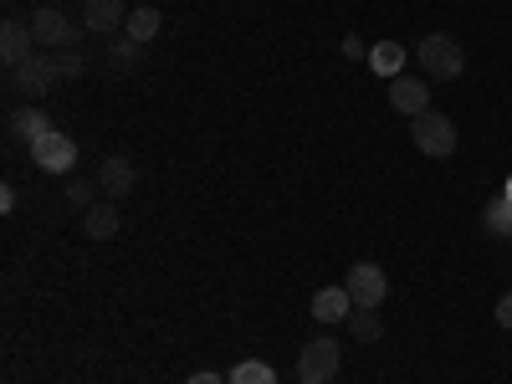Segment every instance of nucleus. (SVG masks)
<instances>
[{
    "label": "nucleus",
    "instance_id": "nucleus-25",
    "mask_svg": "<svg viewBox=\"0 0 512 384\" xmlns=\"http://www.w3.org/2000/svg\"><path fill=\"white\" fill-rule=\"evenodd\" d=\"M344 57H369V47H364V36H344Z\"/></svg>",
    "mask_w": 512,
    "mask_h": 384
},
{
    "label": "nucleus",
    "instance_id": "nucleus-2",
    "mask_svg": "<svg viewBox=\"0 0 512 384\" xmlns=\"http://www.w3.org/2000/svg\"><path fill=\"white\" fill-rule=\"evenodd\" d=\"M415 57H420V67L431 72V77H441V82H456L461 72H466V52H461V41L456 36H446V31H431L415 47Z\"/></svg>",
    "mask_w": 512,
    "mask_h": 384
},
{
    "label": "nucleus",
    "instance_id": "nucleus-24",
    "mask_svg": "<svg viewBox=\"0 0 512 384\" xmlns=\"http://www.w3.org/2000/svg\"><path fill=\"white\" fill-rule=\"evenodd\" d=\"M185 384H226V374H216V369H195Z\"/></svg>",
    "mask_w": 512,
    "mask_h": 384
},
{
    "label": "nucleus",
    "instance_id": "nucleus-14",
    "mask_svg": "<svg viewBox=\"0 0 512 384\" xmlns=\"http://www.w3.org/2000/svg\"><path fill=\"white\" fill-rule=\"evenodd\" d=\"M405 47H400V41L390 36V41H374V47H369V72H379L384 82H395L400 77V67H405Z\"/></svg>",
    "mask_w": 512,
    "mask_h": 384
},
{
    "label": "nucleus",
    "instance_id": "nucleus-12",
    "mask_svg": "<svg viewBox=\"0 0 512 384\" xmlns=\"http://www.w3.org/2000/svg\"><path fill=\"white\" fill-rule=\"evenodd\" d=\"M349 313H354L349 287H318L313 292V318L318 323H349Z\"/></svg>",
    "mask_w": 512,
    "mask_h": 384
},
{
    "label": "nucleus",
    "instance_id": "nucleus-4",
    "mask_svg": "<svg viewBox=\"0 0 512 384\" xmlns=\"http://www.w3.org/2000/svg\"><path fill=\"white\" fill-rule=\"evenodd\" d=\"M57 82H62L57 57H41V52H36V57H26L21 67H11V88H16V93H26L31 103H36V98H47V93L57 88Z\"/></svg>",
    "mask_w": 512,
    "mask_h": 384
},
{
    "label": "nucleus",
    "instance_id": "nucleus-26",
    "mask_svg": "<svg viewBox=\"0 0 512 384\" xmlns=\"http://www.w3.org/2000/svg\"><path fill=\"white\" fill-rule=\"evenodd\" d=\"M502 195H507V200H512V175H507V185H502Z\"/></svg>",
    "mask_w": 512,
    "mask_h": 384
},
{
    "label": "nucleus",
    "instance_id": "nucleus-16",
    "mask_svg": "<svg viewBox=\"0 0 512 384\" xmlns=\"http://www.w3.org/2000/svg\"><path fill=\"white\" fill-rule=\"evenodd\" d=\"M164 31V21H159V11L154 6H139V11H128V26H123V36H134L139 47H149V41Z\"/></svg>",
    "mask_w": 512,
    "mask_h": 384
},
{
    "label": "nucleus",
    "instance_id": "nucleus-27",
    "mask_svg": "<svg viewBox=\"0 0 512 384\" xmlns=\"http://www.w3.org/2000/svg\"><path fill=\"white\" fill-rule=\"evenodd\" d=\"M333 384H338V379H333Z\"/></svg>",
    "mask_w": 512,
    "mask_h": 384
},
{
    "label": "nucleus",
    "instance_id": "nucleus-7",
    "mask_svg": "<svg viewBox=\"0 0 512 384\" xmlns=\"http://www.w3.org/2000/svg\"><path fill=\"white\" fill-rule=\"evenodd\" d=\"M31 159H36V169H47V175H72L77 144H72V134H57V128H52L47 139L31 144Z\"/></svg>",
    "mask_w": 512,
    "mask_h": 384
},
{
    "label": "nucleus",
    "instance_id": "nucleus-17",
    "mask_svg": "<svg viewBox=\"0 0 512 384\" xmlns=\"http://www.w3.org/2000/svg\"><path fill=\"white\" fill-rule=\"evenodd\" d=\"M226 384H277V369L262 364V359H241V364L226 374Z\"/></svg>",
    "mask_w": 512,
    "mask_h": 384
},
{
    "label": "nucleus",
    "instance_id": "nucleus-18",
    "mask_svg": "<svg viewBox=\"0 0 512 384\" xmlns=\"http://www.w3.org/2000/svg\"><path fill=\"white\" fill-rule=\"evenodd\" d=\"M139 57H144V47H139L134 36H113V47H108L113 72H134V67H139Z\"/></svg>",
    "mask_w": 512,
    "mask_h": 384
},
{
    "label": "nucleus",
    "instance_id": "nucleus-5",
    "mask_svg": "<svg viewBox=\"0 0 512 384\" xmlns=\"http://www.w3.org/2000/svg\"><path fill=\"white\" fill-rule=\"evenodd\" d=\"M344 287H349V297H354V308H369V313L384 303V297H390V277H384L379 262H354L349 277H344Z\"/></svg>",
    "mask_w": 512,
    "mask_h": 384
},
{
    "label": "nucleus",
    "instance_id": "nucleus-11",
    "mask_svg": "<svg viewBox=\"0 0 512 384\" xmlns=\"http://www.w3.org/2000/svg\"><path fill=\"white\" fill-rule=\"evenodd\" d=\"M82 26L88 31H123L128 26V0H88V6H82Z\"/></svg>",
    "mask_w": 512,
    "mask_h": 384
},
{
    "label": "nucleus",
    "instance_id": "nucleus-13",
    "mask_svg": "<svg viewBox=\"0 0 512 384\" xmlns=\"http://www.w3.org/2000/svg\"><path fill=\"white\" fill-rule=\"evenodd\" d=\"M82 236L113 241V236H118V200H98V205L82 210Z\"/></svg>",
    "mask_w": 512,
    "mask_h": 384
},
{
    "label": "nucleus",
    "instance_id": "nucleus-8",
    "mask_svg": "<svg viewBox=\"0 0 512 384\" xmlns=\"http://www.w3.org/2000/svg\"><path fill=\"white\" fill-rule=\"evenodd\" d=\"M134 185H139V164L128 154H108L103 169H98V190L108 200H123V195H134Z\"/></svg>",
    "mask_w": 512,
    "mask_h": 384
},
{
    "label": "nucleus",
    "instance_id": "nucleus-15",
    "mask_svg": "<svg viewBox=\"0 0 512 384\" xmlns=\"http://www.w3.org/2000/svg\"><path fill=\"white\" fill-rule=\"evenodd\" d=\"M11 134H16V139H26V144H36V139H47V134H52V118L41 113L36 103H26V108H16V113H11Z\"/></svg>",
    "mask_w": 512,
    "mask_h": 384
},
{
    "label": "nucleus",
    "instance_id": "nucleus-9",
    "mask_svg": "<svg viewBox=\"0 0 512 384\" xmlns=\"http://www.w3.org/2000/svg\"><path fill=\"white\" fill-rule=\"evenodd\" d=\"M390 108L395 113H405V118H420L425 108H431V82H425V77H395L390 82Z\"/></svg>",
    "mask_w": 512,
    "mask_h": 384
},
{
    "label": "nucleus",
    "instance_id": "nucleus-19",
    "mask_svg": "<svg viewBox=\"0 0 512 384\" xmlns=\"http://www.w3.org/2000/svg\"><path fill=\"white\" fill-rule=\"evenodd\" d=\"M482 226H487L492 236H512V200H507V195L487 200V210H482Z\"/></svg>",
    "mask_w": 512,
    "mask_h": 384
},
{
    "label": "nucleus",
    "instance_id": "nucleus-3",
    "mask_svg": "<svg viewBox=\"0 0 512 384\" xmlns=\"http://www.w3.org/2000/svg\"><path fill=\"white\" fill-rule=\"evenodd\" d=\"M338 364H344V349L333 338H313L297 354V384H333L338 379Z\"/></svg>",
    "mask_w": 512,
    "mask_h": 384
},
{
    "label": "nucleus",
    "instance_id": "nucleus-10",
    "mask_svg": "<svg viewBox=\"0 0 512 384\" xmlns=\"http://www.w3.org/2000/svg\"><path fill=\"white\" fill-rule=\"evenodd\" d=\"M26 57H36L31 21H6V26H0V62H6V67H21Z\"/></svg>",
    "mask_w": 512,
    "mask_h": 384
},
{
    "label": "nucleus",
    "instance_id": "nucleus-22",
    "mask_svg": "<svg viewBox=\"0 0 512 384\" xmlns=\"http://www.w3.org/2000/svg\"><path fill=\"white\" fill-rule=\"evenodd\" d=\"M57 67H62V77H72V82H77L82 72H88V57H82V52L72 47V52H57Z\"/></svg>",
    "mask_w": 512,
    "mask_h": 384
},
{
    "label": "nucleus",
    "instance_id": "nucleus-20",
    "mask_svg": "<svg viewBox=\"0 0 512 384\" xmlns=\"http://www.w3.org/2000/svg\"><path fill=\"white\" fill-rule=\"evenodd\" d=\"M349 333L359 338V344H379V338H384V323H379L369 308H354V313H349Z\"/></svg>",
    "mask_w": 512,
    "mask_h": 384
},
{
    "label": "nucleus",
    "instance_id": "nucleus-1",
    "mask_svg": "<svg viewBox=\"0 0 512 384\" xmlns=\"http://www.w3.org/2000/svg\"><path fill=\"white\" fill-rule=\"evenodd\" d=\"M410 139H415V149H420L425 159H451L456 144H461L456 123H451L446 113H431V108H425L420 118H410Z\"/></svg>",
    "mask_w": 512,
    "mask_h": 384
},
{
    "label": "nucleus",
    "instance_id": "nucleus-6",
    "mask_svg": "<svg viewBox=\"0 0 512 384\" xmlns=\"http://www.w3.org/2000/svg\"><path fill=\"white\" fill-rule=\"evenodd\" d=\"M31 36H36V47H47V52H72L77 47V31H72L67 11H57V6H41L31 16Z\"/></svg>",
    "mask_w": 512,
    "mask_h": 384
},
{
    "label": "nucleus",
    "instance_id": "nucleus-23",
    "mask_svg": "<svg viewBox=\"0 0 512 384\" xmlns=\"http://www.w3.org/2000/svg\"><path fill=\"white\" fill-rule=\"evenodd\" d=\"M492 318H497V328H507V333H512V292H507V297H497V313H492Z\"/></svg>",
    "mask_w": 512,
    "mask_h": 384
},
{
    "label": "nucleus",
    "instance_id": "nucleus-21",
    "mask_svg": "<svg viewBox=\"0 0 512 384\" xmlns=\"http://www.w3.org/2000/svg\"><path fill=\"white\" fill-rule=\"evenodd\" d=\"M93 195H103V190H98V180H72V185H67V205H72V210H88V205H98Z\"/></svg>",
    "mask_w": 512,
    "mask_h": 384
}]
</instances>
